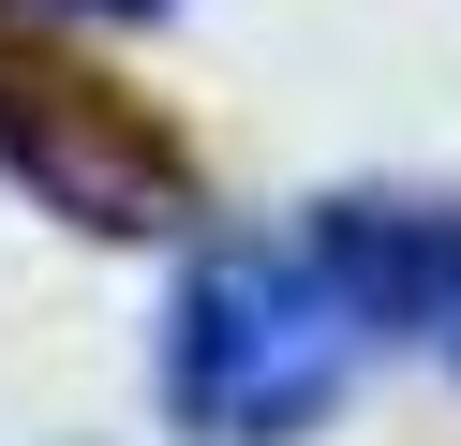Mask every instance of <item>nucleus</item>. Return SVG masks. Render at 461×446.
<instances>
[{
	"mask_svg": "<svg viewBox=\"0 0 461 446\" xmlns=\"http://www.w3.org/2000/svg\"><path fill=\"white\" fill-rule=\"evenodd\" d=\"M357 297L328 283L312 238H223L164 313V402L209 446H298L357 372Z\"/></svg>",
	"mask_w": 461,
	"mask_h": 446,
	"instance_id": "obj_1",
	"label": "nucleus"
},
{
	"mask_svg": "<svg viewBox=\"0 0 461 446\" xmlns=\"http://www.w3.org/2000/svg\"><path fill=\"white\" fill-rule=\"evenodd\" d=\"M431 342H447V357H461V283H447V313H431Z\"/></svg>",
	"mask_w": 461,
	"mask_h": 446,
	"instance_id": "obj_2",
	"label": "nucleus"
}]
</instances>
